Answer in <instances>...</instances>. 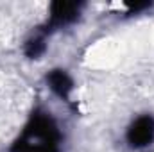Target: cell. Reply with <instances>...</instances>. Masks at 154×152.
Returning <instances> with one entry per match:
<instances>
[{"label": "cell", "mask_w": 154, "mask_h": 152, "mask_svg": "<svg viewBox=\"0 0 154 152\" xmlns=\"http://www.w3.org/2000/svg\"><path fill=\"white\" fill-rule=\"evenodd\" d=\"M47 38H48V36H47L43 31H39V29L34 32V34H31L29 38L23 41V45H22L23 56H25L27 59H31V61H38V59H41V57L45 56L47 48H48Z\"/></svg>", "instance_id": "obj_5"}, {"label": "cell", "mask_w": 154, "mask_h": 152, "mask_svg": "<svg viewBox=\"0 0 154 152\" xmlns=\"http://www.w3.org/2000/svg\"><path fill=\"white\" fill-rule=\"evenodd\" d=\"M84 7H86L84 2H65V0L50 2L47 9V18L39 27V31H43L47 36H52L54 32L75 25L84 14Z\"/></svg>", "instance_id": "obj_2"}, {"label": "cell", "mask_w": 154, "mask_h": 152, "mask_svg": "<svg viewBox=\"0 0 154 152\" xmlns=\"http://www.w3.org/2000/svg\"><path fill=\"white\" fill-rule=\"evenodd\" d=\"M124 141L131 150H145L154 145V116L151 113L136 114L125 127Z\"/></svg>", "instance_id": "obj_3"}, {"label": "cell", "mask_w": 154, "mask_h": 152, "mask_svg": "<svg viewBox=\"0 0 154 152\" xmlns=\"http://www.w3.org/2000/svg\"><path fill=\"white\" fill-rule=\"evenodd\" d=\"M45 84L56 99H59L61 102H66V104L72 102L74 93H75V79L66 68H63V66L50 68L45 74Z\"/></svg>", "instance_id": "obj_4"}, {"label": "cell", "mask_w": 154, "mask_h": 152, "mask_svg": "<svg viewBox=\"0 0 154 152\" xmlns=\"http://www.w3.org/2000/svg\"><path fill=\"white\" fill-rule=\"evenodd\" d=\"M63 131L56 116L45 108H36L13 140L9 152H61Z\"/></svg>", "instance_id": "obj_1"}]
</instances>
